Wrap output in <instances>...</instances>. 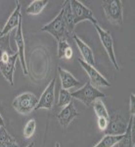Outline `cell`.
<instances>
[{
    "mask_svg": "<svg viewBox=\"0 0 135 147\" xmlns=\"http://www.w3.org/2000/svg\"><path fill=\"white\" fill-rule=\"evenodd\" d=\"M72 97L82 102L86 107H91L97 99L104 98L105 94L101 92L98 88L94 87L90 84L89 80H87L86 84L81 88H79V90L75 92H72Z\"/></svg>",
    "mask_w": 135,
    "mask_h": 147,
    "instance_id": "1",
    "label": "cell"
},
{
    "mask_svg": "<svg viewBox=\"0 0 135 147\" xmlns=\"http://www.w3.org/2000/svg\"><path fill=\"white\" fill-rule=\"evenodd\" d=\"M122 136H108L106 134L94 147H114L122 139Z\"/></svg>",
    "mask_w": 135,
    "mask_h": 147,
    "instance_id": "19",
    "label": "cell"
},
{
    "mask_svg": "<svg viewBox=\"0 0 135 147\" xmlns=\"http://www.w3.org/2000/svg\"><path fill=\"white\" fill-rule=\"evenodd\" d=\"M58 73H59V77H60V80H61L62 88L69 90L70 88L77 87L80 84V82H79V80L75 79L69 71L65 70V69H63L62 67H58Z\"/></svg>",
    "mask_w": 135,
    "mask_h": 147,
    "instance_id": "15",
    "label": "cell"
},
{
    "mask_svg": "<svg viewBox=\"0 0 135 147\" xmlns=\"http://www.w3.org/2000/svg\"><path fill=\"white\" fill-rule=\"evenodd\" d=\"M21 4L20 1H16V8L14 9V11L12 12L10 17L8 18L7 22L4 26V28L1 30L0 32V36H3V35L9 34L13 30H17L19 24L22 21V14H21Z\"/></svg>",
    "mask_w": 135,
    "mask_h": 147,
    "instance_id": "13",
    "label": "cell"
},
{
    "mask_svg": "<svg viewBox=\"0 0 135 147\" xmlns=\"http://www.w3.org/2000/svg\"><path fill=\"white\" fill-rule=\"evenodd\" d=\"M18 58V53H15L14 55L4 53L0 58V72L11 85L14 84V72H15V65Z\"/></svg>",
    "mask_w": 135,
    "mask_h": 147,
    "instance_id": "8",
    "label": "cell"
},
{
    "mask_svg": "<svg viewBox=\"0 0 135 147\" xmlns=\"http://www.w3.org/2000/svg\"><path fill=\"white\" fill-rule=\"evenodd\" d=\"M94 26H95L97 34H98L99 37H100L102 45H103L106 52L108 53L110 61L112 62L116 70L120 71V66H118V60H117V57H116V53H115V49H114V40H113L112 34H111L108 30L102 28L99 25H94Z\"/></svg>",
    "mask_w": 135,
    "mask_h": 147,
    "instance_id": "7",
    "label": "cell"
},
{
    "mask_svg": "<svg viewBox=\"0 0 135 147\" xmlns=\"http://www.w3.org/2000/svg\"><path fill=\"white\" fill-rule=\"evenodd\" d=\"M73 38L75 40V44H77V48H79L80 54H81L82 58H83L82 60H83L85 63L95 67V65H96L95 56H94V53H93V51H92V49L90 48V47L87 45L81 38H79L77 34H73Z\"/></svg>",
    "mask_w": 135,
    "mask_h": 147,
    "instance_id": "14",
    "label": "cell"
},
{
    "mask_svg": "<svg viewBox=\"0 0 135 147\" xmlns=\"http://www.w3.org/2000/svg\"><path fill=\"white\" fill-rule=\"evenodd\" d=\"M55 87H56V78H54L49 82V84L47 85V87L45 88L43 93L41 94L35 110H39V109L51 110L53 108L54 103H55Z\"/></svg>",
    "mask_w": 135,
    "mask_h": 147,
    "instance_id": "10",
    "label": "cell"
},
{
    "mask_svg": "<svg viewBox=\"0 0 135 147\" xmlns=\"http://www.w3.org/2000/svg\"><path fill=\"white\" fill-rule=\"evenodd\" d=\"M80 114L77 112V109H75V105H73V102H71L69 105L66 107H64L61 112L57 115V119H58L60 125H62L64 129H67L68 127L70 125L71 123L73 122L75 118H77Z\"/></svg>",
    "mask_w": 135,
    "mask_h": 147,
    "instance_id": "11",
    "label": "cell"
},
{
    "mask_svg": "<svg viewBox=\"0 0 135 147\" xmlns=\"http://www.w3.org/2000/svg\"><path fill=\"white\" fill-rule=\"evenodd\" d=\"M34 142H32L30 144H28V145L27 147H34Z\"/></svg>",
    "mask_w": 135,
    "mask_h": 147,
    "instance_id": "31",
    "label": "cell"
},
{
    "mask_svg": "<svg viewBox=\"0 0 135 147\" xmlns=\"http://www.w3.org/2000/svg\"><path fill=\"white\" fill-rule=\"evenodd\" d=\"M48 3V0H34L26 9V13L28 15H39Z\"/></svg>",
    "mask_w": 135,
    "mask_h": 147,
    "instance_id": "18",
    "label": "cell"
},
{
    "mask_svg": "<svg viewBox=\"0 0 135 147\" xmlns=\"http://www.w3.org/2000/svg\"><path fill=\"white\" fill-rule=\"evenodd\" d=\"M35 129H36V121L34 119L30 120L27 124H26L25 127H24V130H23L24 137L27 139L32 138L35 132Z\"/></svg>",
    "mask_w": 135,
    "mask_h": 147,
    "instance_id": "23",
    "label": "cell"
},
{
    "mask_svg": "<svg viewBox=\"0 0 135 147\" xmlns=\"http://www.w3.org/2000/svg\"><path fill=\"white\" fill-rule=\"evenodd\" d=\"M41 32H47L51 35H53L56 38L57 41H60L62 39L69 38L67 30H66V25H65V19H64V9L62 8L57 17L54 19L52 22H50L47 25L43 26L40 28Z\"/></svg>",
    "mask_w": 135,
    "mask_h": 147,
    "instance_id": "4",
    "label": "cell"
},
{
    "mask_svg": "<svg viewBox=\"0 0 135 147\" xmlns=\"http://www.w3.org/2000/svg\"><path fill=\"white\" fill-rule=\"evenodd\" d=\"M0 32H1V30H0Z\"/></svg>",
    "mask_w": 135,
    "mask_h": 147,
    "instance_id": "33",
    "label": "cell"
},
{
    "mask_svg": "<svg viewBox=\"0 0 135 147\" xmlns=\"http://www.w3.org/2000/svg\"><path fill=\"white\" fill-rule=\"evenodd\" d=\"M109 125V119L107 118H98V127L102 131H105Z\"/></svg>",
    "mask_w": 135,
    "mask_h": 147,
    "instance_id": "26",
    "label": "cell"
},
{
    "mask_svg": "<svg viewBox=\"0 0 135 147\" xmlns=\"http://www.w3.org/2000/svg\"><path fill=\"white\" fill-rule=\"evenodd\" d=\"M134 125V116H130L126 131L122 136V139L118 142V147H134V137L132 136V125Z\"/></svg>",
    "mask_w": 135,
    "mask_h": 147,
    "instance_id": "17",
    "label": "cell"
},
{
    "mask_svg": "<svg viewBox=\"0 0 135 147\" xmlns=\"http://www.w3.org/2000/svg\"><path fill=\"white\" fill-rule=\"evenodd\" d=\"M64 9V19H65V25H66V30H67L68 36L71 37L75 34V22H73V17L71 9L70 0H66L63 5Z\"/></svg>",
    "mask_w": 135,
    "mask_h": 147,
    "instance_id": "16",
    "label": "cell"
},
{
    "mask_svg": "<svg viewBox=\"0 0 135 147\" xmlns=\"http://www.w3.org/2000/svg\"><path fill=\"white\" fill-rule=\"evenodd\" d=\"M102 9L109 22L116 26H122L124 8L120 0H104L102 1Z\"/></svg>",
    "mask_w": 135,
    "mask_h": 147,
    "instance_id": "2",
    "label": "cell"
},
{
    "mask_svg": "<svg viewBox=\"0 0 135 147\" xmlns=\"http://www.w3.org/2000/svg\"><path fill=\"white\" fill-rule=\"evenodd\" d=\"M73 52L72 47H69V48L67 49V51L65 52L64 58H66V59H68V60H70V59L73 58Z\"/></svg>",
    "mask_w": 135,
    "mask_h": 147,
    "instance_id": "28",
    "label": "cell"
},
{
    "mask_svg": "<svg viewBox=\"0 0 135 147\" xmlns=\"http://www.w3.org/2000/svg\"><path fill=\"white\" fill-rule=\"evenodd\" d=\"M70 4L75 25L85 20L90 21L93 25H98V20L95 18L93 12L90 10L88 7H86L84 4H82L77 0H70Z\"/></svg>",
    "mask_w": 135,
    "mask_h": 147,
    "instance_id": "6",
    "label": "cell"
},
{
    "mask_svg": "<svg viewBox=\"0 0 135 147\" xmlns=\"http://www.w3.org/2000/svg\"><path fill=\"white\" fill-rule=\"evenodd\" d=\"M38 100L36 95L32 92H24L14 99L13 107L18 113L22 115H28L35 110Z\"/></svg>",
    "mask_w": 135,
    "mask_h": 147,
    "instance_id": "3",
    "label": "cell"
},
{
    "mask_svg": "<svg viewBox=\"0 0 135 147\" xmlns=\"http://www.w3.org/2000/svg\"><path fill=\"white\" fill-rule=\"evenodd\" d=\"M0 147H20V145L16 143H0Z\"/></svg>",
    "mask_w": 135,
    "mask_h": 147,
    "instance_id": "29",
    "label": "cell"
},
{
    "mask_svg": "<svg viewBox=\"0 0 135 147\" xmlns=\"http://www.w3.org/2000/svg\"><path fill=\"white\" fill-rule=\"evenodd\" d=\"M77 61H79V63L80 64L82 69L86 72L87 76H88V78H89L88 80L94 87L97 88V87H110L111 86L110 82H109L102 74L99 73L95 67L85 63L81 58H79Z\"/></svg>",
    "mask_w": 135,
    "mask_h": 147,
    "instance_id": "9",
    "label": "cell"
},
{
    "mask_svg": "<svg viewBox=\"0 0 135 147\" xmlns=\"http://www.w3.org/2000/svg\"><path fill=\"white\" fill-rule=\"evenodd\" d=\"M5 127V122H4V119L2 118L1 114H0V127Z\"/></svg>",
    "mask_w": 135,
    "mask_h": 147,
    "instance_id": "30",
    "label": "cell"
},
{
    "mask_svg": "<svg viewBox=\"0 0 135 147\" xmlns=\"http://www.w3.org/2000/svg\"><path fill=\"white\" fill-rule=\"evenodd\" d=\"M0 143H16L15 138L7 131L5 127H0Z\"/></svg>",
    "mask_w": 135,
    "mask_h": 147,
    "instance_id": "24",
    "label": "cell"
},
{
    "mask_svg": "<svg viewBox=\"0 0 135 147\" xmlns=\"http://www.w3.org/2000/svg\"><path fill=\"white\" fill-rule=\"evenodd\" d=\"M129 111H130V116L135 115V95L133 93L130 94L129 98Z\"/></svg>",
    "mask_w": 135,
    "mask_h": 147,
    "instance_id": "27",
    "label": "cell"
},
{
    "mask_svg": "<svg viewBox=\"0 0 135 147\" xmlns=\"http://www.w3.org/2000/svg\"><path fill=\"white\" fill-rule=\"evenodd\" d=\"M71 45L69 44L67 39H62L60 41H58V57L59 58H64L65 52L67 51V49Z\"/></svg>",
    "mask_w": 135,
    "mask_h": 147,
    "instance_id": "25",
    "label": "cell"
},
{
    "mask_svg": "<svg viewBox=\"0 0 135 147\" xmlns=\"http://www.w3.org/2000/svg\"><path fill=\"white\" fill-rule=\"evenodd\" d=\"M92 107L94 109V112H95L97 118H110V114H109L107 108H106L104 102L102 101V99H97L94 102Z\"/></svg>",
    "mask_w": 135,
    "mask_h": 147,
    "instance_id": "20",
    "label": "cell"
},
{
    "mask_svg": "<svg viewBox=\"0 0 135 147\" xmlns=\"http://www.w3.org/2000/svg\"><path fill=\"white\" fill-rule=\"evenodd\" d=\"M55 147H60V143H59V142H56V143H55Z\"/></svg>",
    "mask_w": 135,
    "mask_h": 147,
    "instance_id": "32",
    "label": "cell"
},
{
    "mask_svg": "<svg viewBox=\"0 0 135 147\" xmlns=\"http://www.w3.org/2000/svg\"><path fill=\"white\" fill-rule=\"evenodd\" d=\"M4 53H9L11 55L16 53L10 46V34L0 36V58Z\"/></svg>",
    "mask_w": 135,
    "mask_h": 147,
    "instance_id": "21",
    "label": "cell"
},
{
    "mask_svg": "<svg viewBox=\"0 0 135 147\" xmlns=\"http://www.w3.org/2000/svg\"><path fill=\"white\" fill-rule=\"evenodd\" d=\"M73 102V97H72V93L69 92L67 89L61 88L60 91H59V97H58V107L64 108L67 105Z\"/></svg>",
    "mask_w": 135,
    "mask_h": 147,
    "instance_id": "22",
    "label": "cell"
},
{
    "mask_svg": "<svg viewBox=\"0 0 135 147\" xmlns=\"http://www.w3.org/2000/svg\"><path fill=\"white\" fill-rule=\"evenodd\" d=\"M15 42H16V45H17V49H18L17 53L19 55V59H20L21 65H22V68H23V74L25 76H28V72L27 62H26V57H25V39H24V34H23L22 21L20 22L17 30H16Z\"/></svg>",
    "mask_w": 135,
    "mask_h": 147,
    "instance_id": "12",
    "label": "cell"
},
{
    "mask_svg": "<svg viewBox=\"0 0 135 147\" xmlns=\"http://www.w3.org/2000/svg\"><path fill=\"white\" fill-rule=\"evenodd\" d=\"M128 121L120 111H114L109 118V125L105 130L108 136H122L126 131Z\"/></svg>",
    "mask_w": 135,
    "mask_h": 147,
    "instance_id": "5",
    "label": "cell"
}]
</instances>
